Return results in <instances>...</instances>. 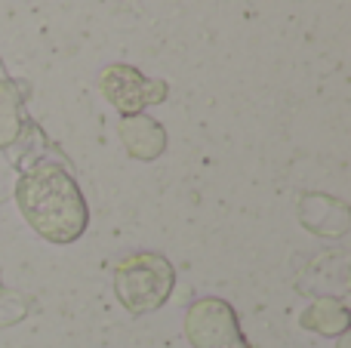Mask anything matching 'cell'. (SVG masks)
I'll return each mask as SVG.
<instances>
[{
	"instance_id": "2",
	"label": "cell",
	"mask_w": 351,
	"mask_h": 348,
	"mask_svg": "<svg viewBox=\"0 0 351 348\" xmlns=\"http://www.w3.org/2000/svg\"><path fill=\"white\" fill-rule=\"evenodd\" d=\"M173 284L170 265L160 256H133L117 269V293L133 312H145V308H158L167 299Z\"/></svg>"
},
{
	"instance_id": "1",
	"label": "cell",
	"mask_w": 351,
	"mask_h": 348,
	"mask_svg": "<svg viewBox=\"0 0 351 348\" xmlns=\"http://www.w3.org/2000/svg\"><path fill=\"white\" fill-rule=\"evenodd\" d=\"M19 203L31 225L49 240H71L84 232V197L59 166H37L25 176L19 185Z\"/></svg>"
}]
</instances>
